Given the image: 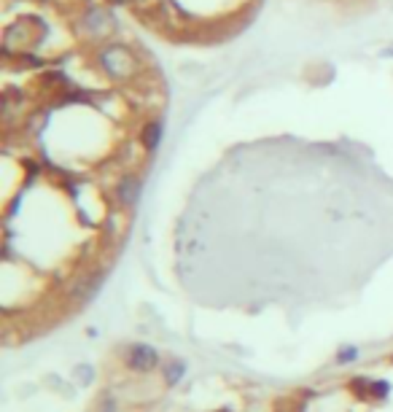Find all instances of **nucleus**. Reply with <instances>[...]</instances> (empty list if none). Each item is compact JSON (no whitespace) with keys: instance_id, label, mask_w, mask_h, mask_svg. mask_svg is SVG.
<instances>
[{"instance_id":"4","label":"nucleus","mask_w":393,"mask_h":412,"mask_svg":"<svg viewBox=\"0 0 393 412\" xmlns=\"http://www.w3.org/2000/svg\"><path fill=\"white\" fill-rule=\"evenodd\" d=\"M140 194H143V181L135 173H127L119 183H116V202L124 211H132L137 202H140Z\"/></svg>"},{"instance_id":"11","label":"nucleus","mask_w":393,"mask_h":412,"mask_svg":"<svg viewBox=\"0 0 393 412\" xmlns=\"http://www.w3.org/2000/svg\"><path fill=\"white\" fill-rule=\"evenodd\" d=\"M73 375H76L78 380L84 382V385H87V382H92V377H94V372H92V366H87V364H78L76 366V372H73Z\"/></svg>"},{"instance_id":"8","label":"nucleus","mask_w":393,"mask_h":412,"mask_svg":"<svg viewBox=\"0 0 393 412\" xmlns=\"http://www.w3.org/2000/svg\"><path fill=\"white\" fill-rule=\"evenodd\" d=\"M84 25H87V30L89 32H106L111 30V16L106 11H100V8H92L87 19H84Z\"/></svg>"},{"instance_id":"9","label":"nucleus","mask_w":393,"mask_h":412,"mask_svg":"<svg viewBox=\"0 0 393 412\" xmlns=\"http://www.w3.org/2000/svg\"><path fill=\"white\" fill-rule=\"evenodd\" d=\"M358 358H361V348H356V345H342V348L337 351L334 364L337 366H350V364H356Z\"/></svg>"},{"instance_id":"3","label":"nucleus","mask_w":393,"mask_h":412,"mask_svg":"<svg viewBox=\"0 0 393 412\" xmlns=\"http://www.w3.org/2000/svg\"><path fill=\"white\" fill-rule=\"evenodd\" d=\"M103 283H106V270H97V273L81 275V277H76V283L70 286L68 296H70L73 302H78V305H89L92 299L100 294Z\"/></svg>"},{"instance_id":"13","label":"nucleus","mask_w":393,"mask_h":412,"mask_svg":"<svg viewBox=\"0 0 393 412\" xmlns=\"http://www.w3.org/2000/svg\"><path fill=\"white\" fill-rule=\"evenodd\" d=\"M391 364H393V356H391Z\"/></svg>"},{"instance_id":"6","label":"nucleus","mask_w":393,"mask_h":412,"mask_svg":"<svg viewBox=\"0 0 393 412\" xmlns=\"http://www.w3.org/2000/svg\"><path fill=\"white\" fill-rule=\"evenodd\" d=\"M186 372H189V364L183 361V358H170L162 369V377H165V385L167 388H175L178 382L186 377Z\"/></svg>"},{"instance_id":"1","label":"nucleus","mask_w":393,"mask_h":412,"mask_svg":"<svg viewBox=\"0 0 393 412\" xmlns=\"http://www.w3.org/2000/svg\"><path fill=\"white\" fill-rule=\"evenodd\" d=\"M159 364H162L159 351L149 342H132L124 348V366L135 375H151L154 369H159Z\"/></svg>"},{"instance_id":"12","label":"nucleus","mask_w":393,"mask_h":412,"mask_svg":"<svg viewBox=\"0 0 393 412\" xmlns=\"http://www.w3.org/2000/svg\"><path fill=\"white\" fill-rule=\"evenodd\" d=\"M100 412H116V401L108 397L106 401H103V407H100Z\"/></svg>"},{"instance_id":"5","label":"nucleus","mask_w":393,"mask_h":412,"mask_svg":"<svg viewBox=\"0 0 393 412\" xmlns=\"http://www.w3.org/2000/svg\"><path fill=\"white\" fill-rule=\"evenodd\" d=\"M127 229H130V216L124 213V208H119V211H111V213H108L106 232H108V237H111V240H121Z\"/></svg>"},{"instance_id":"2","label":"nucleus","mask_w":393,"mask_h":412,"mask_svg":"<svg viewBox=\"0 0 393 412\" xmlns=\"http://www.w3.org/2000/svg\"><path fill=\"white\" fill-rule=\"evenodd\" d=\"M97 62H100V68L111 78H127L135 70V57L124 46H108V49H103Z\"/></svg>"},{"instance_id":"10","label":"nucleus","mask_w":393,"mask_h":412,"mask_svg":"<svg viewBox=\"0 0 393 412\" xmlns=\"http://www.w3.org/2000/svg\"><path fill=\"white\" fill-rule=\"evenodd\" d=\"M391 397V382L388 380H372L369 382V394L366 399H372V401H382V399Z\"/></svg>"},{"instance_id":"7","label":"nucleus","mask_w":393,"mask_h":412,"mask_svg":"<svg viewBox=\"0 0 393 412\" xmlns=\"http://www.w3.org/2000/svg\"><path fill=\"white\" fill-rule=\"evenodd\" d=\"M140 143L149 154H154L162 143V122H149L143 127V135H140Z\"/></svg>"}]
</instances>
